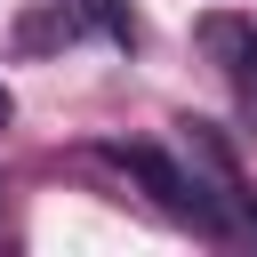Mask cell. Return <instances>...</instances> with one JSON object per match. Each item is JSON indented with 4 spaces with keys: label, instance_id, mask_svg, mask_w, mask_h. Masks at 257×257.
Returning a JSON list of instances; mask_svg holds the SVG:
<instances>
[{
    "label": "cell",
    "instance_id": "1",
    "mask_svg": "<svg viewBox=\"0 0 257 257\" xmlns=\"http://www.w3.org/2000/svg\"><path fill=\"white\" fill-rule=\"evenodd\" d=\"M104 161L128 169V177H137V185H145L177 225H193V233H225V225H233V209H225V201H217V193H209L177 153H161V145H104Z\"/></svg>",
    "mask_w": 257,
    "mask_h": 257
},
{
    "label": "cell",
    "instance_id": "3",
    "mask_svg": "<svg viewBox=\"0 0 257 257\" xmlns=\"http://www.w3.org/2000/svg\"><path fill=\"white\" fill-rule=\"evenodd\" d=\"M241 217H249V233H257V193H241Z\"/></svg>",
    "mask_w": 257,
    "mask_h": 257
},
{
    "label": "cell",
    "instance_id": "2",
    "mask_svg": "<svg viewBox=\"0 0 257 257\" xmlns=\"http://www.w3.org/2000/svg\"><path fill=\"white\" fill-rule=\"evenodd\" d=\"M233 88H241V104L257 112V32H241V48H233Z\"/></svg>",
    "mask_w": 257,
    "mask_h": 257
},
{
    "label": "cell",
    "instance_id": "4",
    "mask_svg": "<svg viewBox=\"0 0 257 257\" xmlns=\"http://www.w3.org/2000/svg\"><path fill=\"white\" fill-rule=\"evenodd\" d=\"M8 112H16V96H8V88H0V128H8Z\"/></svg>",
    "mask_w": 257,
    "mask_h": 257
}]
</instances>
